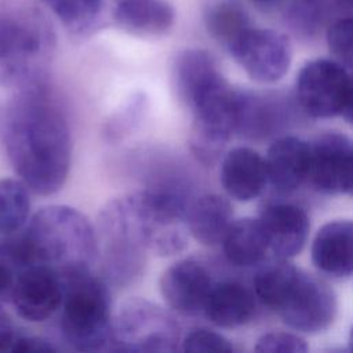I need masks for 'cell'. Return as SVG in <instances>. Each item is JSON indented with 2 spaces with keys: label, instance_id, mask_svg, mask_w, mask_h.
Masks as SVG:
<instances>
[{
  "label": "cell",
  "instance_id": "6da1fadb",
  "mask_svg": "<svg viewBox=\"0 0 353 353\" xmlns=\"http://www.w3.org/2000/svg\"><path fill=\"white\" fill-rule=\"evenodd\" d=\"M1 141L10 164L30 192H59L72 163L68 114L46 77L26 84L7 103Z\"/></svg>",
  "mask_w": 353,
  "mask_h": 353
},
{
  "label": "cell",
  "instance_id": "7a4b0ae2",
  "mask_svg": "<svg viewBox=\"0 0 353 353\" xmlns=\"http://www.w3.org/2000/svg\"><path fill=\"white\" fill-rule=\"evenodd\" d=\"M30 265H46L61 274L91 272L98 261L95 225L79 210L51 204L41 207L19 232Z\"/></svg>",
  "mask_w": 353,
  "mask_h": 353
},
{
  "label": "cell",
  "instance_id": "3957f363",
  "mask_svg": "<svg viewBox=\"0 0 353 353\" xmlns=\"http://www.w3.org/2000/svg\"><path fill=\"white\" fill-rule=\"evenodd\" d=\"M55 48V30L34 3L0 0V87L18 90L46 77Z\"/></svg>",
  "mask_w": 353,
  "mask_h": 353
},
{
  "label": "cell",
  "instance_id": "277c9868",
  "mask_svg": "<svg viewBox=\"0 0 353 353\" xmlns=\"http://www.w3.org/2000/svg\"><path fill=\"white\" fill-rule=\"evenodd\" d=\"M59 330L63 341L77 352L110 350L112 295L110 285L92 270L65 280L59 309Z\"/></svg>",
  "mask_w": 353,
  "mask_h": 353
},
{
  "label": "cell",
  "instance_id": "5b68a950",
  "mask_svg": "<svg viewBox=\"0 0 353 353\" xmlns=\"http://www.w3.org/2000/svg\"><path fill=\"white\" fill-rule=\"evenodd\" d=\"M124 197L149 252L171 256L185 251L190 234L186 211L192 199L183 186L161 183Z\"/></svg>",
  "mask_w": 353,
  "mask_h": 353
},
{
  "label": "cell",
  "instance_id": "8992f818",
  "mask_svg": "<svg viewBox=\"0 0 353 353\" xmlns=\"http://www.w3.org/2000/svg\"><path fill=\"white\" fill-rule=\"evenodd\" d=\"M99 274L110 287L137 283L146 268L148 248L135 226L125 197L108 201L95 222Z\"/></svg>",
  "mask_w": 353,
  "mask_h": 353
},
{
  "label": "cell",
  "instance_id": "52a82bcc",
  "mask_svg": "<svg viewBox=\"0 0 353 353\" xmlns=\"http://www.w3.org/2000/svg\"><path fill=\"white\" fill-rule=\"evenodd\" d=\"M181 341L178 321L156 302L131 296L113 314L110 350L171 353L179 349Z\"/></svg>",
  "mask_w": 353,
  "mask_h": 353
},
{
  "label": "cell",
  "instance_id": "ba28073f",
  "mask_svg": "<svg viewBox=\"0 0 353 353\" xmlns=\"http://www.w3.org/2000/svg\"><path fill=\"white\" fill-rule=\"evenodd\" d=\"M236 88L229 83L207 95L190 112L189 149L203 165H214L236 134Z\"/></svg>",
  "mask_w": 353,
  "mask_h": 353
},
{
  "label": "cell",
  "instance_id": "9c48e42d",
  "mask_svg": "<svg viewBox=\"0 0 353 353\" xmlns=\"http://www.w3.org/2000/svg\"><path fill=\"white\" fill-rule=\"evenodd\" d=\"M336 310L331 287L301 269L276 309L288 327L305 334L325 331L335 320Z\"/></svg>",
  "mask_w": 353,
  "mask_h": 353
},
{
  "label": "cell",
  "instance_id": "30bf717a",
  "mask_svg": "<svg viewBox=\"0 0 353 353\" xmlns=\"http://www.w3.org/2000/svg\"><path fill=\"white\" fill-rule=\"evenodd\" d=\"M226 50L248 77L258 83H274L283 79L292 59L288 37L273 29L251 26Z\"/></svg>",
  "mask_w": 353,
  "mask_h": 353
},
{
  "label": "cell",
  "instance_id": "8fae6325",
  "mask_svg": "<svg viewBox=\"0 0 353 353\" xmlns=\"http://www.w3.org/2000/svg\"><path fill=\"white\" fill-rule=\"evenodd\" d=\"M349 74L342 63L319 58L306 62L296 76V99L301 109L314 119L341 114Z\"/></svg>",
  "mask_w": 353,
  "mask_h": 353
},
{
  "label": "cell",
  "instance_id": "7c38bea8",
  "mask_svg": "<svg viewBox=\"0 0 353 353\" xmlns=\"http://www.w3.org/2000/svg\"><path fill=\"white\" fill-rule=\"evenodd\" d=\"M63 294L61 274L46 265L33 263L18 273L10 301L21 319L43 323L59 312Z\"/></svg>",
  "mask_w": 353,
  "mask_h": 353
},
{
  "label": "cell",
  "instance_id": "4fadbf2b",
  "mask_svg": "<svg viewBox=\"0 0 353 353\" xmlns=\"http://www.w3.org/2000/svg\"><path fill=\"white\" fill-rule=\"evenodd\" d=\"M327 194L353 196V141L339 132H325L310 145L309 178Z\"/></svg>",
  "mask_w": 353,
  "mask_h": 353
},
{
  "label": "cell",
  "instance_id": "5bb4252c",
  "mask_svg": "<svg viewBox=\"0 0 353 353\" xmlns=\"http://www.w3.org/2000/svg\"><path fill=\"white\" fill-rule=\"evenodd\" d=\"M214 284L204 263L196 258H183L163 272L159 290L168 309L183 316H196L204 312Z\"/></svg>",
  "mask_w": 353,
  "mask_h": 353
},
{
  "label": "cell",
  "instance_id": "9a60e30c",
  "mask_svg": "<svg viewBox=\"0 0 353 353\" xmlns=\"http://www.w3.org/2000/svg\"><path fill=\"white\" fill-rule=\"evenodd\" d=\"M229 81L214 55L203 48L179 51L171 65V84L176 98L192 110L201 99Z\"/></svg>",
  "mask_w": 353,
  "mask_h": 353
},
{
  "label": "cell",
  "instance_id": "2e32d148",
  "mask_svg": "<svg viewBox=\"0 0 353 353\" xmlns=\"http://www.w3.org/2000/svg\"><path fill=\"white\" fill-rule=\"evenodd\" d=\"M259 219L273 258L288 259L302 251L310 229L303 208L290 203H274L263 208Z\"/></svg>",
  "mask_w": 353,
  "mask_h": 353
},
{
  "label": "cell",
  "instance_id": "e0dca14e",
  "mask_svg": "<svg viewBox=\"0 0 353 353\" xmlns=\"http://www.w3.org/2000/svg\"><path fill=\"white\" fill-rule=\"evenodd\" d=\"M219 179L229 197L251 201L268 183L265 159L248 146L233 148L222 156Z\"/></svg>",
  "mask_w": 353,
  "mask_h": 353
},
{
  "label": "cell",
  "instance_id": "ac0fdd59",
  "mask_svg": "<svg viewBox=\"0 0 353 353\" xmlns=\"http://www.w3.org/2000/svg\"><path fill=\"white\" fill-rule=\"evenodd\" d=\"M312 262L334 279L353 273V221L338 219L323 225L312 243Z\"/></svg>",
  "mask_w": 353,
  "mask_h": 353
},
{
  "label": "cell",
  "instance_id": "d6986e66",
  "mask_svg": "<svg viewBox=\"0 0 353 353\" xmlns=\"http://www.w3.org/2000/svg\"><path fill=\"white\" fill-rule=\"evenodd\" d=\"M268 182L281 193L298 189L309 178L310 143L292 135L276 139L265 157Z\"/></svg>",
  "mask_w": 353,
  "mask_h": 353
},
{
  "label": "cell",
  "instance_id": "ffe728a7",
  "mask_svg": "<svg viewBox=\"0 0 353 353\" xmlns=\"http://www.w3.org/2000/svg\"><path fill=\"white\" fill-rule=\"evenodd\" d=\"M112 21L135 37L159 39L171 32L175 11L167 0H114Z\"/></svg>",
  "mask_w": 353,
  "mask_h": 353
},
{
  "label": "cell",
  "instance_id": "44dd1931",
  "mask_svg": "<svg viewBox=\"0 0 353 353\" xmlns=\"http://www.w3.org/2000/svg\"><path fill=\"white\" fill-rule=\"evenodd\" d=\"M232 222V204L221 194L204 193L193 197L188 205V230L203 245L221 244Z\"/></svg>",
  "mask_w": 353,
  "mask_h": 353
},
{
  "label": "cell",
  "instance_id": "7402d4cb",
  "mask_svg": "<svg viewBox=\"0 0 353 353\" xmlns=\"http://www.w3.org/2000/svg\"><path fill=\"white\" fill-rule=\"evenodd\" d=\"M276 99L236 90V134L248 139H259L277 131L284 123L285 109Z\"/></svg>",
  "mask_w": 353,
  "mask_h": 353
},
{
  "label": "cell",
  "instance_id": "603a6c76",
  "mask_svg": "<svg viewBox=\"0 0 353 353\" xmlns=\"http://www.w3.org/2000/svg\"><path fill=\"white\" fill-rule=\"evenodd\" d=\"M255 313L254 295L237 281L215 283L203 314L219 328H237Z\"/></svg>",
  "mask_w": 353,
  "mask_h": 353
},
{
  "label": "cell",
  "instance_id": "cb8c5ba5",
  "mask_svg": "<svg viewBox=\"0 0 353 353\" xmlns=\"http://www.w3.org/2000/svg\"><path fill=\"white\" fill-rule=\"evenodd\" d=\"M63 28L77 37H88L112 21L114 0H41Z\"/></svg>",
  "mask_w": 353,
  "mask_h": 353
},
{
  "label": "cell",
  "instance_id": "d4e9b609",
  "mask_svg": "<svg viewBox=\"0 0 353 353\" xmlns=\"http://www.w3.org/2000/svg\"><path fill=\"white\" fill-rule=\"evenodd\" d=\"M221 244L228 262L239 268L258 265L269 252L268 237L262 222L254 218L233 221Z\"/></svg>",
  "mask_w": 353,
  "mask_h": 353
},
{
  "label": "cell",
  "instance_id": "484cf974",
  "mask_svg": "<svg viewBox=\"0 0 353 353\" xmlns=\"http://www.w3.org/2000/svg\"><path fill=\"white\" fill-rule=\"evenodd\" d=\"M204 23L210 36L225 48L252 26L245 8L236 0H216L210 4Z\"/></svg>",
  "mask_w": 353,
  "mask_h": 353
},
{
  "label": "cell",
  "instance_id": "4316f807",
  "mask_svg": "<svg viewBox=\"0 0 353 353\" xmlns=\"http://www.w3.org/2000/svg\"><path fill=\"white\" fill-rule=\"evenodd\" d=\"M30 189L21 178L0 179V234L21 232L30 218Z\"/></svg>",
  "mask_w": 353,
  "mask_h": 353
},
{
  "label": "cell",
  "instance_id": "83f0119b",
  "mask_svg": "<svg viewBox=\"0 0 353 353\" xmlns=\"http://www.w3.org/2000/svg\"><path fill=\"white\" fill-rule=\"evenodd\" d=\"M298 272L299 269L288 259L273 258V261L262 265L252 280L256 298L266 307L276 312Z\"/></svg>",
  "mask_w": 353,
  "mask_h": 353
},
{
  "label": "cell",
  "instance_id": "f1b7e54d",
  "mask_svg": "<svg viewBox=\"0 0 353 353\" xmlns=\"http://www.w3.org/2000/svg\"><path fill=\"white\" fill-rule=\"evenodd\" d=\"M149 109L143 92L131 94L105 121L102 134L106 142L119 143L137 131Z\"/></svg>",
  "mask_w": 353,
  "mask_h": 353
},
{
  "label": "cell",
  "instance_id": "f546056e",
  "mask_svg": "<svg viewBox=\"0 0 353 353\" xmlns=\"http://www.w3.org/2000/svg\"><path fill=\"white\" fill-rule=\"evenodd\" d=\"M327 44L339 63L353 69V17L336 19L328 28Z\"/></svg>",
  "mask_w": 353,
  "mask_h": 353
},
{
  "label": "cell",
  "instance_id": "4dcf8cb0",
  "mask_svg": "<svg viewBox=\"0 0 353 353\" xmlns=\"http://www.w3.org/2000/svg\"><path fill=\"white\" fill-rule=\"evenodd\" d=\"M181 349L183 352H215V353H232L234 352L233 343L219 332L208 328L190 330L181 341Z\"/></svg>",
  "mask_w": 353,
  "mask_h": 353
},
{
  "label": "cell",
  "instance_id": "1f68e13d",
  "mask_svg": "<svg viewBox=\"0 0 353 353\" xmlns=\"http://www.w3.org/2000/svg\"><path fill=\"white\" fill-rule=\"evenodd\" d=\"M254 349L262 353H306L309 347L299 335L273 331L261 335Z\"/></svg>",
  "mask_w": 353,
  "mask_h": 353
},
{
  "label": "cell",
  "instance_id": "d6a6232c",
  "mask_svg": "<svg viewBox=\"0 0 353 353\" xmlns=\"http://www.w3.org/2000/svg\"><path fill=\"white\" fill-rule=\"evenodd\" d=\"M58 347L43 336L19 334L11 349L14 353H39V352H55Z\"/></svg>",
  "mask_w": 353,
  "mask_h": 353
},
{
  "label": "cell",
  "instance_id": "836d02e7",
  "mask_svg": "<svg viewBox=\"0 0 353 353\" xmlns=\"http://www.w3.org/2000/svg\"><path fill=\"white\" fill-rule=\"evenodd\" d=\"M341 116H343V119L350 125H353V76H349L345 102H343V106L341 110Z\"/></svg>",
  "mask_w": 353,
  "mask_h": 353
},
{
  "label": "cell",
  "instance_id": "e575fe53",
  "mask_svg": "<svg viewBox=\"0 0 353 353\" xmlns=\"http://www.w3.org/2000/svg\"><path fill=\"white\" fill-rule=\"evenodd\" d=\"M252 1H255L256 4H262V6H273V4L280 3L281 0H252Z\"/></svg>",
  "mask_w": 353,
  "mask_h": 353
},
{
  "label": "cell",
  "instance_id": "d590c367",
  "mask_svg": "<svg viewBox=\"0 0 353 353\" xmlns=\"http://www.w3.org/2000/svg\"><path fill=\"white\" fill-rule=\"evenodd\" d=\"M299 3H305V4H310V6H317L319 3H321L323 0H298Z\"/></svg>",
  "mask_w": 353,
  "mask_h": 353
},
{
  "label": "cell",
  "instance_id": "8d00e7d4",
  "mask_svg": "<svg viewBox=\"0 0 353 353\" xmlns=\"http://www.w3.org/2000/svg\"><path fill=\"white\" fill-rule=\"evenodd\" d=\"M349 349L350 350H353V327H352V330H350V334H349Z\"/></svg>",
  "mask_w": 353,
  "mask_h": 353
},
{
  "label": "cell",
  "instance_id": "74e56055",
  "mask_svg": "<svg viewBox=\"0 0 353 353\" xmlns=\"http://www.w3.org/2000/svg\"><path fill=\"white\" fill-rule=\"evenodd\" d=\"M341 4H345V6H350L353 7V0H338Z\"/></svg>",
  "mask_w": 353,
  "mask_h": 353
},
{
  "label": "cell",
  "instance_id": "f35d334b",
  "mask_svg": "<svg viewBox=\"0 0 353 353\" xmlns=\"http://www.w3.org/2000/svg\"><path fill=\"white\" fill-rule=\"evenodd\" d=\"M3 316H4V313H3V312H1V309H0V319H1Z\"/></svg>",
  "mask_w": 353,
  "mask_h": 353
}]
</instances>
